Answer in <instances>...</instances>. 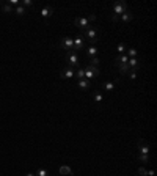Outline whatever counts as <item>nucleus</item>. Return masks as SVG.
Segmentation results:
<instances>
[{
	"mask_svg": "<svg viewBox=\"0 0 157 176\" xmlns=\"http://www.w3.org/2000/svg\"><path fill=\"white\" fill-rule=\"evenodd\" d=\"M72 77H76V71H74L72 68H66L65 71L60 73V79L65 80V79H72Z\"/></svg>",
	"mask_w": 157,
	"mask_h": 176,
	"instance_id": "7",
	"label": "nucleus"
},
{
	"mask_svg": "<svg viewBox=\"0 0 157 176\" xmlns=\"http://www.w3.org/2000/svg\"><path fill=\"white\" fill-rule=\"evenodd\" d=\"M83 49V36L82 35H79V36L74 38V51H82Z\"/></svg>",
	"mask_w": 157,
	"mask_h": 176,
	"instance_id": "8",
	"label": "nucleus"
},
{
	"mask_svg": "<svg viewBox=\"0 0 157 176\" xmlns=\"http://www.w3.org/2000/svg\"><path fill=\"white\" fill-rule=\"evenodd\" d=\"M80 35H82V36H83V39H86L91 46H94V44L98 43V30L94 29L93 25H90L83 33H80Z\"/></svg>",
	"mask_w": 157,
	"mask_h": 176,
	"instance_id": "1",
	"label": "nucleus"
},
{
	"mask_svg": "<svg viewBox=\"0 0 157 176\" xmlns=\"http://www.w3.org/2000/svg\"><path fill=\"white\" fill-rule=\"evenodd\" d=\"M60 49H63V51H74V39L69 38V36H65V38H61L60 39V43H58Z\"/></svg>",
	"mask_w": 157,
	"mask_h": 176,
	"instance_id": "4",
	"label": "nucleus"
},
{
	"mask_svg": "<svg viewBox=\"0 0 157 176\" xmlns=\"http://www.w3.org/2000/svg\"><path fill=\"white\" fill-rule=\"evenodd\" d=\"M52 14H53V8H52V6H44V8L41 10V16H43L44 19L50 17Z\"/></svg>",
	"mask_w": 157,
	"mask_h": 176,
	"instance_id": "11",
	"label": "nucleus"
},
{
	"mask_svg": "<svg viewBox=\"0 0 157 176\" xmlns=\"http://www.w3.org/2000/svg\"><path fill=\"white\" fill-rule=\"evenodd\" d=\"M6 3H8L10 6H19V2H17V0H8Z\"/></svg>",
	"mask_w": 157,
	"mask_h": 176,
	"instance_id": "30",
	"label": "nucleus"
},
{
	"mask_svg": "<svg viewBox=\"0 0 157 176\" xmlns=\"http://www.w3.org/2000/svg\"><path fill=\"white\" fill-rule=\"evenodd\" d=\"M65 60H66V63H68V66L72 68V69L80 66V60H79V55H77L76 51H68L66 55H65Z\"/></svg>",
	"mask_w": 157,
	"mask_h": 176,
	"instance_id": "2",
	"label": "nucleus"
},
{
	"mask_svg": "<svg viewBox=\"0 0 157 176\" xmlns=\"http://www.w3.org/2000/svg\"><path fill=\"white\" fill-rule=\"evenodd\" d=\"M90 66H94V68H98V66H99V58H98V57L91 58V61H90Z\"/></svg>",
	"mask_w": 157,
	"mask_h": 176,
	"instance_id": "27",
	"label": "nucleus"
},
{
	"mask_svg": "<svg viewBox=\"0 0 157 176\" xmlns=\"http://www.w3.org/2000/svg\"><path fill=\"white\" fill-rule=\"evenodd\" d=\"M118 68H119V74L121 76H127L129 71H131V68H129L127 63H118Z\"/></svg>",
	"mask_w": 157,
	"mask_h": 176,
	"instance_id": "12",
	"label": "nucleus"
},
{
	"mask_svg": "<svg viewBox=\"0 0 157 176\" xmlns=\"http://www.w3.org/2000/svg\"><path fill=\"white\" fill-rule=\"evenodd\" d=\"M86 55H88V57H90V58L98 57V49L94 47V46H90V47L86 49Z\"/></svg>",
	"mask_w": 157,
	"mask_h": 176,
	"instance_id": "16",
	"label": "nucleus"
},
{
	"mask_svg": "<svg viewBox=\"0 0 157 176\" xmlns=\"http://www.w3.org/2000/svg\"><path fill=\"white\" fill-rule=\"evenodd\" d=\"M127 60H129V57H127L126 54H122V55H118L115 61H116V65H118V63H127Z\"/></svg>",
	"mask_w": 157,
	"mask_h": 176,
	"instance_id": "17",
	"label": "nucleus"
},
{
	"mask_svg": "<svg viewBox=\"0 0 157 176\" xmlns=\"http://www.w3.org/2000/svg\"><path fill=\"white\" fill-rule=\"evenodd\" d=\"M112 22H119V16H115V14H112Z\"/></svg>",
	"mask_w": 157,
	"mask_h": 176,
	"instance_id": "33",
	"label": "nucleus"
},
{
	"mask_svg": "<svg viewBox=\"0 0 157 176\" xmlns=\"http://www.w3.org/2000/svg\"><path fill=\"white\" fill-rule=\"evenodd\" d=\"M25 176H35V174H33V173H27Z\"/></svg>",
	"mask_w": 157,
	"mask_h": 176,
	"instance_id": "34",
	"label": "nucleus"
},
{
	"mask_svg": "<svg viewBox=\"0 0 157 176\" xmlns=\"http://www.w3.org/2000/svg\"><path fill=\"white\" fill-rule=\"evenodd\" d=\"M86 20H88V22H94V20H96V16H94V14H90V16L86 17Z\"/></svg>",
	"mask_w": 157,
	"mask_h": 176,
	"instance_id": "32",
	"label": "nucleus"
},
{
	"mask_svg": "<svg viewBox=\"0 0 157 176\" xmlns=\"http://www.w3.org/2000/svg\"><path fill=\"white\" fill-rule=\"evenodd\" d=\"M129 8H127V3L124 0H118V2L113 3V14L115 16H121L122 13H126Z\"/></svg>",
	"mask_w": 157,
	"mask_h": 176,
	"instance_id": "3",
	"label": "nucleus"
},
{
	"mask_svg": "<svg viewBox=\"0 0 157 176\" xmlns=\"http://www.w3.org/2000/svg\"><path fill=\"white\" fill-rule=\"evenodd\" d=\"M2 10H3V13H6V14H10V13H13V6H10L8 3H5Z\"/></svg>",
	"mask_w": 157,
	"mask_h": 176,
	"instance_id": "26",
	"label": "nucleus"
},
{
	"mask_svg": "<svg viewBox=\"0 0 157 176\" xmlns=\"http://www.w3.org/2000/svg\"><path fill=\"white\" fill-rule=\"evenodd\" d=\"M79 87L82 90H90L91 88V82L86 80V79H82V80H79Z\"/></svg>",
	"mask_w": 157,
	"mask_h": 176,
	"instance_id": "15",
	"label": "nucleus"
},
{
	"mask_svg": "<svg viewBox=\"0 0 157 176\" xmlns=\"http://www.w3.org/2000/svg\"><path fill=\"white\" fill-rule=\"evenodd\" d=\"M58 173L60 174H72V168L71 167H68V165H61L60 168H58Z\"/></svg>",
	"mask_w": 157,
	"mask_h": 176,
	"instance_id": "14",
	"label": "nucleus"
},
{
	"mask_svg": "<svg viewBox=\"0 0 157 176\" xmlns=\"http://www.w3.org/2000/svg\"><path fill=\"white\" fill-rule=\"evenodd\" d=\"M129 79H132V80H135L137 79V71H134V69H131V71H129Z\"/></svg>",
	"mask_w": 157,
	"mask_h": 176,
	"instance_id": "29",
	"label": "nucleus"
},
{
	"mask_svg": "<svg viewBox=\"0 0 157 176\" xmlns=\"http://www.w3.org/2000/svg\"><path fill=\"white\" fill-rule=\"evenodd\" d=\"M127 57L129 58H137V51H135V49H127Z\"/></svg>",
	"mask_w": 157,
	"mask_h": 176,
	"instance_id": "20",
	"label": "nucleus"
},
{
	"mask_svg": "<svg viewBox=\"0 0 157 176\" xmlns=\"http://www.w3.org/2000/svg\"><path fill=\"white\" fill-rule=\"evenodd\" d=\"M14 13H16V14H17V16H24V14H25V13H27V10L24 8V6H20V5H19V6H16V10H14Z\"/></svg>",
	"mask_w": 157,
	"mask_h": 176,
	"instance_id": "18",
	"label": "nucleus"
},
{
	"mask_svg": "<svg viewBox=\"0 0 157 176\" xmlns=\"http://www.w3.org/2000/svg\"><path fill=\"white\" fill-rule=\"evenodd\" d=\"M137 150H138V154H149V146H148V145H145L143 142H140V143H138Z\"/></svg>",
	"mask_w": 157,
	"mask_h": 176,
	"instance_id": "13",
	"label": "nucleus"
},
{
	"mask_svg": "<svg viewBox=\"0 0 157 176\" xmlns=\"http://www.w3.org/2000/svg\"><path fill=\"white\" fill-rule=\"evenodd\" d=\"M83 71H85V79H86V80L94 79V77L99 76V68H94V66H90V65L85 66Z\"/></svg>",
	"mask_w": 157,
	"mask_h": 176,
	"instance_id": "5",
	"label": "nucleus"
},
{
	"mask_svg": "<svg viewBox=\"0 0 157 176\" xmlns=\"http://www.w3.org/2000/svg\"><path fill=\"white\" fill-rule=\"evenodd\" d=\"M132 19H134V14H132L129 10H127L126 13H122V14L119 16V20H121V22H124V24H129Z\"/></svg>",
	"mask_w": 157,
	"mask_h": 176,
	"instance_id": "9",
	"label": "nucleus"
},
{
	"mask_svg": "<svg viewBox=\"0 0 157 176\" xmlns=\"http://www.w3.org/2000/svg\"><path fill=\"white\" fill-rule=\"evenodd\" d=\"M116 51L119 52V55H122V54H126V44H118V47H116Z\"/></svg>",
	"mask_w": 157,
	"mask_h": 176,
	"instance_id": "24",
	"label": "nucleus"
},
{
	"mask_svg": "<svg viewBox=\"0 0 157 176\" xmlns=\"http://www.w3.org/2000/svg\"><path fill=\"white\" fill-rule=\"evenodd\" d=\"M138 174H141V176H146V174H148V171H146V168H143V167H140V168H138Z\"/></svg>",
	"mask_w": 157,
	"mask_h": 176,
	"instance_id": "31",
	"label": "nucleus"
},
{
	"mask_svg": "<svg viewBox=\"0 0 157 176\" xmlns=\"http://www.w3.org/2000/svg\"><path fill=\"white\" fill-rule=\"evenodd\" d=\"M76 77L79 80H82V79H85V71H83V68H80L79 71H76Z\"/></svg>",
	"mask_w": 157,
	"mask_h": 176,
	"instance_id": "21",
	"label": "nucleus"
},
{
	"mask_svg": "<svg viewBox=\"0 0 157 176\" xmlns=\"http://www.w3.org/2000/svg\"><path fill=\"white\" fill-rule=\"evenodd\" d=\"M137 159H138L140 162H149V154H138Z\"/></svg>",
	"mask_w": 157,
	"mask_h": 176,
	"instance_id": "22",
	"label": "nucleus"
},
{
	"mask_svg": "<svg viewBox=\"0 0 157 176\" xmlns=\"http://www.w3.org/2000/svg\"><path fill=\"white\" fill-rule=\"evenodd\" d=\"M76 25L80 29V33H83L88 27H90V22L86 20V17H77L76 19Z\"/></svg>",
	"mask_w": 157,
	"mask_h": 176,
	"instance_id": "6",
	"label": "nucleus"
},
{
	"mask_svg": "<svg viewBox=\"0 0 157 176\" xmlns=\"http://www.w3.org/2000/svg\"><path fill=\"white\" fill-rule=\"evenodd\" d=\"M93 96H94V101H96V102H101L102 99H104V97H102V93H101L99 90H96V91H94V93H93Z\"/></svg>",
	"mask_w": 157,
	"mask_h": 176,
	"instance_id": "19",
	"label": "nucleus"
},
{
	"mask_svg": "<svg viewBox=\"0 0 157 176\" xmlns=\"http://www.w3.org/2000/svg\"><path fill=\"white\" fill-rule=\"evenodd\" d=\"M0 5H2V2H0Z\"/></svg>",
	"mask_w": 157,
	"mask_h": 176,
	"instance_id": "35",
	"label": "nucleus"
},
{
	"mask_svg": "<svg viewBox=\"0 0 157 176\" xmlns=\"http://www.w3.org/2000/svg\"><path fill=\"white\" fill-rule=\"evenodd\" d=\"M104 88H105L107 91H112V90L115 88V85H113L112 82H105V83H104Z\"/></svg>",
	"mask_w": 157,
	"mask_h": 176,
	"instance_id": "28",
	"label": "nucleus"
},
{
	"mask_svg": "<svg viewBox=\"0 0 157 176\" xmlns=\"http://www.w3.org/2000/svg\"><path fill=\"white\" fill-rule=\"evenodd\" d=\"M127 65H129V68H131V69H134V71H137V69L141 66L138 58H129L127 60Z\"/></svg>",
	"mask_w": 157,
	"mask_h": 176,
	"instance_id": "10",
	"label": "nucleus"
},
{
	"mask_svg": "<svg viewBox=\"0 0 157 176\" xmlns=\"http://www.w3.org/2000/svg\"><path fill=\"white\" fill-rule=\"evenodd\" d=\"M35 176H49V173H47L46 168H39V170L36 171V174H35Z\"/></svg>",
	"mask_w": 157,
	"mask_h": 176,
	"instance_id": "25",
	"label": "nucleus"
},
{
	"mask_svg": "<svg viewBox=\"0 0 157 176\" xmlns=\"http://www.w3.org/2000/svg\"><path fill=\"white\" fill-rule=\"evenodd\" d=\"M19 5H20V6H24V8H30V6H32L33 3H32V0H22V2H20Z\"/></svg>",
	"mask_w": 157,
	"mask_h": 176,
	"instance_id": "23",
	"label": "nucleus"
}]
</instances>
